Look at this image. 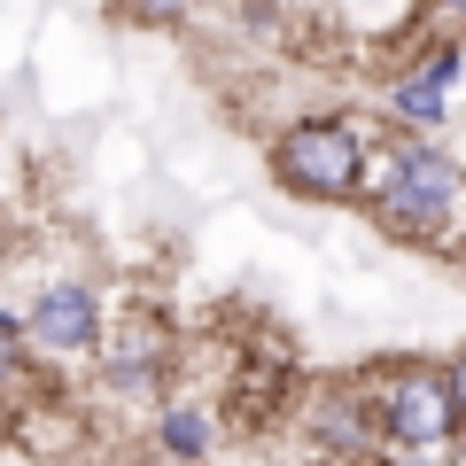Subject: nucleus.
<instances>
[{"mask_svg": "<svg viewBox=\"0 0 466 466\" xmlns=\"http://www.w3.org/2000/svg\"><path fill=\"white\" fill-rule=\"evenodd\" d=\"M319 451L327 459H381V428H373V404L358 397H327L319 404Z\"/></svg>", "mask_w": 466, "mask_h": 466, "instance_id": "6", "label": "nucleus"}, {"mask_svg": "<svg viewBox=\"0 0 466 466\" xmlns=\"http://www.w3.org/2000/svg\"><path fill=\"white\" fill-rule=\"evenodd\" d=\"M397 116H404V125H443V86L404 78V86H397Z\"/></svg>", "mask_w": 466, "mask_h": 466, "instance_id": "8", "label": "nucleus"}, {"mask_svg": "<svg viewBox=\"0 0 466 466\" xmlns=\"http://www.w3.org/2000/svg\"><path fill=\"white\" fill-rule=\"evenodd\" d=\"M443 381H451V404H459V428H466V350L451 358V373H443Z\"/></svg>", "mask_w": 466, "mask_h": 466, "instance_id": "12", "label": "nucleus"}, {"mask_svg": "<svg viewBox=\"0 0 466 466\" xmlns=\"http://www.w3.org/2000/svg\"><path fill=\"white\" fill-rule=\"evenodd\" d=\"M435 8H443V16H451V24H466V0H435Z\"/></svg>", "mask_w": 466, "mask_h": 466, "instance_id": "13", "label": "nucleus"}, {"mask_svg": "<svg viewBox=\"0 0 466 466\" xmlns=\"http://www.w3.org/2000/svg\"><path fill=\"white\" fill-rule=\"evenodd\" d=\"M24 342H32V334H24L16 319L0 311V404H8V397L24 389Z\"/></svg>", "mask_w": 466, "mask_h": 466, "instance_id": "9", "label": "nucleus"}, {"mask_svg": "<svg viewBox=\"0 0 466 466\" xmlns=\"http://www.w3.org/2000/svg\"><path fill=\"white\" fill-rule=\"evenodd\" d=\"M156 451H164L171 466H202L218 451V420L202 412V404H164V420H156Z\"/></svg>", "mask_w": 466, "mask_h": 466, "instance_id": "7", "label": "nucleus"}, {"mask_svg": "<svg viewBox=\"0 0 466 466\" xmlns=\"http://www.w3.org/2000/svg\"><path fill=\"white\" fill-rule=\"evenodd\" d=\"M366 187L381 195V218H389V226H412V233L451 226V210H459V195H466L459 164L435 156L428 140H397V148H381V164L366 171Z\"/></svg>", "mask_w": 466, "mask_h": 466, "instance_id": "1", "label": "nucleus"}, {"mask_svg": "<svg viewBox=\"0 0 466 466\" xmlns=\"http://www.w3.org/2000/svg\"><path fill=\"white\" fill-rule=\"evenodd\" d=\"M373 466H451V451H381Z\"/></svg>", "mask_w": 466, "mask_h": 466, "instance_id": "11", "label": "nucleus"}, {"mask_svg": "<svg viewBox=\"0 0 466 466\" xmlns=\"http://www.w3.org/2000/svg\"><path fill=\"white\" fill-rule=\"evenodd\" d=\"M272 171H280L296 195H319V202H342V195L366 187V156H358V140H350L342 125H327V116L288 125L280 148H272Z\"/></svg>", "mask_w": 466, "mask_h": 466, "instance_id": "3", "label": "nucleus"}, {"mask_svg": "<svg viewBox=\"0 0 466 466\" xmlns=\"http://www.w3.org/2000/svg\"><path fill=\"white\" fill-rule=\"evenodd\" d=\"M125 16H133V24H179L187 0H125Z\"/></svg>", "mask_w": 466, "mask_h": 466, "instance_id": "10", "label": "nucleus"}, {"mask_svg": "<svg viewBox=\"0 0 466 466\" xmlns=\"http://www.w3.org/2000/svg\"><path fill=\"white\" fill-rule=\"evenodd\" d=\"M24 334H32L39 350H55V358H86V350H101V296L86 280H55L47 296L32 303Z\"/></svg>", "mask_w": 466, "mask_h": 466, "instance_id": "4", "label": "nucleus"}, {"mask_svg": "<svg viewBox=\"0 0 466 466\" xmlns=\"http://www.w3.org/2000/svg\"><path fill=\"white\" fill-rule=\"evenodd\" d=\"M101 366H109V389H156L171 373V327L156 311H125L101 342Z\"/></svg>", "mask_w": 466, "mask_h": 466, "instance_id": "5", "label": "nucleus"}, {"mask_svg": "<svg viewBox=\"0 0 466 466\" xmlns=\"http://www.w3.org/2000/svg\"><path fill=\"white\" fill-rule=\"evenodd\" d=\"M366 404H373V428H381V451H451L459 443V404H451V381L435 366H397Z\"/></svg>", "mask_w": 466, "mask_h": 466, "instance_id": "2", "label": "nucleus"}]
</instances>
